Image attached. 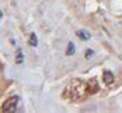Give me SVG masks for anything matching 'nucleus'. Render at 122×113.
Masks as SVG:
<instances>
[{"label": "nucleus", "instance_id": "6e6552de", "mask_svg": "<svg viewBox=\"0 0 122 113\" xmlns=\"http://www.w3.org/2000/svg\"><path fill=\"white\" fill-rule=\"evenodd\" d=\"M0 17H1V11H0Z\"/></svg>", "mask_w": 122, "mask_h": 113}, {"label": "nucleus", "instance_id": "7ed1b4c3", "mask_svg": "<svg viewBox=\"0 0 122 113\" xmlns=\"http://www.w3.org/2000/svg\"><path fill=\"white\" fill-rule=\"evenodd\" d=\"M77 36L81 38L83 41H87V39L90 38V34H88V32H86V31H77Z\"/></svg>", "mask_w": 122, "mask_h": 113}, {"label": "nucleus", "instance_id": "20e7f679", "mask_svg": "<svg viewBox=\"0 0 122 113\" xmlns=\"http://www.w3.org/2000/svg\"><path fill=\"white\" fill-rule=\"evenodd\" d=\"M30 45H31V46H37V45H38L37 35H35V34H31V38H30Z\"/></svg>", "mask_w": 122, "mask_h": 113}, {"label": "nucleus", "instance_id": "0eeeda50", "mask_svg": "<svg viewBox=\"0 0 122 113\" xmlns=\"http://www.w3.org/2000/svg\"><path fill=\"white\" fill-rule=\"evenodd\" d=\"M91 54H93V52H88V53H86V57H90Z\"/></svg>", "mask_w": 122, "mask_h": 113}, {"label": "nucleus", "instance_id": "423d86ee", "mask_svg": "<svg viewBox=\"0 0 122 113\" xmlns=\"http://www.w3.org/2000/svg\"><path fill=\"white\" fill-rule=\"evenodd\" d=\"M73 53H74V46H73V43L70 42V43H69V48H67V54L70 56V54H73Z\"/></svg>", "mask_w": 122, "mask_h": 113}, {"label": "nucleus", "instance_id": "f03ea898", "mask_svg": "<svg viewBox=\"0 0 122 113\" xmlns=\"http://www.w3.org/2000/svg\"><path fill=\"white\" fill-rule=\"evenodd\" d=\"M102 80H104L105 84H111V82L114 81V75H112L111 71H104V74H102Z\"/></svg>", "mask_w": 122, "mask_h": 113}, {"label": "nucleus", "instance_id": "f257e3e1", "mask_svg": "<svg viewBox=\"0 0 122 113\" xmlns=\"http://www.w3.org/2000/svg\"><path fill=\"white\" fill-rule=\"evenodd\" d=\"M17 103H18V96L14 95V96L9 98V99L3 103L1 110H3V112H14V110L17 109Z\"/></svg>", "mask_w": 122, "mask_h": 113}, {"label": "nucleus", "instance_id": "39448f33", "mask_svg": "<svg viewBox=\"0 0 122 113\" xmlns=\"http://www.w3.org/2000/svg\"><path fill=\"white\" fill-rule=\"evenodd\" d=\"M15 63H17V64L23 63V52H21V49L17 50V57H15Z\"/></svg>", "mask_w": 122, "mask_h": 113}]
</instances>
